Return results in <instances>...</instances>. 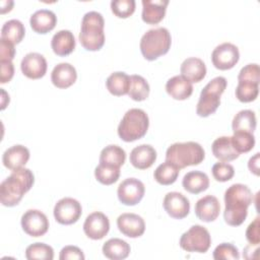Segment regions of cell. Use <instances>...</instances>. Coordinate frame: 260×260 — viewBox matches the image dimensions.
I'll return each instance as SVG.
<instances>
[{
	"mask_svg": "<svg viewBox=\"0 0 260 260\" xmlns=\"http://www.w3.org/2000/svg\"><path fill=\"white\" fill-rule=\"evenodd\" d=\"M54 217L61 224H72L76 222L81 213V204L74 198L64 197L54 206Z\"/></svg>",
	"mask_w": 260,
	"mask_h": 260,
	"instance_id": "30bf717a",
	"label": "cell"
},
{
	"mask_svg": "<svg viewBox=\"0 0 260 260\" xmlns=\"http://www.w3.org/2000/svg\"><path fill=\"white\" fill-rule=\"evenodd\" d=\"M148 126L149 119L147 114L141 109L133 108L125 113L117 131L122 140L132 142L142 138L146 134Z\"/></svg>",
	"mask_w": 260,
	"mask_h": 260,
	"instance_id": "5b68a950",
	"label": "cell"
},
{
	"mask_svg": "<svg viewBox=\"0 0 260 260\" xmlns=\"http://www.w3.org/2000/svg\"><path fill=\"white\" fill-rule=\"evenodd\" d=\"M172 38L166 27H156L148 29L140 40V51L142 56L153 61L167 54L171 48Z\"/></svg>",
	"mask_w": 260,
	"mask_h": 260,
	"instance_id": "8992f818",
	"label": "cell"
},
{
	"mask_svg": "<svg viewBox=\"0 0 260 260\" xmlns=\"http://www.w3.org/2000/svg\"><path fill=\"white\" fill-rule=\"evenodd\" d=\"M236 98L242 103L255 101L259 93V84L251 81H239L236 87Z\"/></svg>",
	"mask_w": 260,
	"mask_h": 260,
	"instance_id": "d590c367",
	"label": "cell"
},
{
	"mask_svg": "<svg viewBox=\"0 0 260 260\" xmlns=\"http://www.w3.org/2000/svg\"><path fill=\"white\" fill-rule=\"evenodd\" d=\"M248 168L251 171V173L255 174L256 176L259 175V152L255 153V155L249 159Z\"/></svg>",
	"mask_w": 260,
	"mask_h": 260,
	"instance_id": "7dc6e473",
	"label": "cell"
},
{
	"mask_svg": "<svg viewBox=\"0 0 260 260\" xmlns=\"http://www.w3.org/2000/svg\"><path fill=\"white\" fill-rule=\"evenodd\" d=\"M179 172L180 169H178L175 165L169 161H165L155 169L153 177L158 184L167 186L176 182L179 176Z\"/></svg>",
	"mask_w": 260,
	"mask_h": 260,
	"instance_id": "836d02e7",
	"label": "cell"
},
{
	"mask_svg": "<svg viewBox=\"0 0 260 260\" xmlns=\"http://www.w3.org/2000/svg\"><path fill=\"white\" fill-rule=\"evenodd\" d=\"M117 226L119 231L126 237L138 238L144 234V219L135 213H122L117 218Z\"/></svg>",
	"mask_w": 260,
	"mask_h": 260,
	"instance_id": "2e32d148",
	"label": "cell"
},
{
	"mask_svg": "<svg viewBox=\"0 0 260 260\" xmlns=\"http://www.w3.org/2000/svg\"><path fill=\"white\" fill-rule=\"evenodd\" d=\"M13 6V1H2L1 2V13L10 11Z\"/></svg>",
	"mask_w": 260,
	"mask_h": 260,
	"instance_id": "681fc988",
	"label": "cell"
},
{
	"mask_svg": "<svg viewBox=\"0 0 260 260\" xmlns=\"http://www.w3.org/2000/svg\"><path fill=\"white\" fill-rule=\"evenodd\" d=\"M35 183V176L29 169L20 168L2 181L0 185V200L4 206L17 205L23 195L30 190Z\"/></svg>",
	"mask_w": 260,
	"mask_h": 260,
	"instance_id": "7a4b0ae2",
	"label": "cell"
},
{
	"mask_svg": "<svg viewBox=\"0 0 260 260\" xmlns=\"http://www.w3.org/2000/svg\"><path fill=\"white\" fill-rule=\"evenodd\" d=\"M215 260H238L240 253L238 248L231 243H221L213 251Z\"/></svg>",
	"mask_w": 260,
	"mask_h": 260,
	"instance_id": "f35d334b",
	"label": "cell"
},
{
	"mask_svg": "<svg viewBox=\"0 0 260 260\" xmlns=\"http://www.w3.org/2000/svg\"><path fill=\"white\" fill-rule=\"evenodd\" d=\"M253 201L250 188L244 184H233L224 192V221L232 226L241 225L247 215L248 207Z\"/></svg>",
	"mask_w": 260,
	"mask_h": 260,
	"instance_id": "6da1fadb",
	"label": "cell"
},
{
	"mask_svg": "<svg viewBox=\"0 0 260 260\" xmlns=\"http://www.w3.org/2000/svg\"><path fill=\"white\" fill-rule=\"evenodd\" d=\"M0 67H1L0 82L1 83L9 82L14 75V66L12 61L0 60Z\"/></svg>",
	"mask_w": 260,
	"mask_h": 260,
	"instance_id": "f6af8a7d",
	"label": "cell"
},
{
	"mask_svg": "<svg viewBox=\"0 0 260 260\" xmlns=\"http://www.w3.org/2000/svg\"><path fill=\"white\" fill-rule=\"evenodd\" d=\"M220 211L218 199L213 195H206L200 198L195 204L196 216L205 222L213 221L217 218Z\"/></svg>",
	"mask_w": 260,
	"mask_h": 260,
	"instance_id": "e0dca14e",
	"label": "cell"
},
{
	"mask_svg": "<svg viewBox=\"0 0 260 260\" xmlns=\"http://www.w3.org/2000/svg\"><path fill=\"white\" fill-rule=\"evenodd\" d=\"M162 205L167 213L176 219H182L189 214L190 202L180 192H169L166 194Z\"/></svg>",
	"mask_w": 260,
	"mask_h": 260,
	"instance_id": "5bb4252c",
	"label": "cell"
},
{
	"mask_svg": "<svg viewBox=\"0 0 260 260\" xmlns=\"http://www.w3.org/2000/svg\"><path fill=\"white\" fill-rule=\"evenodd\" d=\"M246 239L252 245H259L260 232H259V216H257L246 230Z\"/></svg>",
	"mask_w": 260,
	"mask_h": 260,
	"instance_id": "7bdbcfd3",
	"label": "cell"
},
{
	"mask_svg": "<svg viewBox=\"0 0 260 260\" xmlns=\"http://www.w3.org/2000/svg\"><path fill=\"white\" fill-rule=\"evenodd\" d=\"M29 159V150L27 147L16 144L7 148L2 156V161L5 168L14 171L23 168Z\"/></svg>",
	"mask_w": 260,
	"mask_h": 260,
	"instance_id": "44dd1931",
	"label": "cell"
},
{
	"mask_svg": "<svg viewBox=\"0 0 260 260\" xmlns=\"http://www.w3.org/2000/svg\"><path fill=\"white\" fill-rule=\"evenodd\" d=\"M57 23L56 14L49 9H40L34 12L29 18V24L34 31L47 34L52 30Z\"/></svg>",
	"mask_w": 260,
	"mask_h": 260,
	"instance_id": "7402d4cb",
	"label": "cell"
},
{
	"mask_svg": "<svg viewBox=\"0 0 260 260\" xmlns=\"http://www.w3.org/2000/svg\"><path fill=\"white\" fill-rule=\"evenodd\" d=\"M211 172H212L213 178L218 182L230 181L235 175L234 167L224 161H218L214 164L212 166Z\"/></svg>",
	"mask_w": 260,
	"mask_h": 260,
	"instance_id": "60d3db41",
	"label": "cell"
},
{
	"mask_svg": "<svg viewBox=\"0 0 260 260\" xmlns=\"http://www.w3.org/2000/svg\"><path fill=\"white\" fill-rule=\"evenodd\" d=\"M258 248H259V245H252V244H250L249 246H247L245 248V250H244V253H243L244 258H246V259H253L252 252L258 251Z\"/></svg>",
	"mask_w": 260,
	"mask_h": 260,
	"instance_id": "c3c4849f",
	"label": "cell"
},
{
	"mask_svg": "<svg viewBox=\"0 0 260 260\" xmlns=\"http://www.w3.org/2000/svg\"><path fill=\"white\" fill-rule=\"evenodd\" d=\"M256 115L251 110H242L237 113L232 122L234 132L245 131L253 133L256 129Z\"/></svg>",
	"mask_w": 260,
	"mask_h": 260,
	"instance_id": "f546056e",
	"label": "cell"
},
{
	"mask_svg": "<svg viewBox=\"0 0 260 260\" xmlns=\"http://www.w3.org/2000/svg\"><path fill=\"white\" fill-rule=\"evenodd\" d=\"M130 85V76L125 72H113L106 80L107 89L114 95L120 96L128 93Z\"/></svg>",
	"mask_w": 260,
	"mask_h": 260,
	"instance_id": "f1b7e54d",
	"label": "cell"
},
{
	"mask_svg": "<svg viewBox=\"0 0 260 260\" xmlns=\"http://www.w3.org/2000/svg\"><path fill=\"white\" fill-rule=\"evenodd\" d=\"M21 228L30 237H42L49 230L47 215L38 209H28L21 216Z\"/></svg>",
	"mask_w": 260,
	"mask_h": 260,
	"instance_id": "8fae6325",
	"label": "cell"
},
{
	"mask_svg": "<svg viewBox=\"0 0 260 260\" xmlns=\"http://www.w3.org/2000/svg\"><path fill=\"white\" fill-rule=\"evenodd\" d=\"M130 162L138 170L150 168L156 159V151L149 144H140L130 152Z\"/></svg>",
	"mask_w": 260,
	"mask_h": 260,
	"instance_id": "ffe728a7",
	"label": "cell"
},
{
	"mask_svg": "<svg viewBox=\"0 0 260 260\" xmlns=\"http://www.w3.org/2000/svg\"><path fill=\"white\" fill-rule=\"evenodd\" d=\"M231 139H232L234 148L239 153L248 152L255 145V137L253 133H250V132H245V131L234 132V135L231 136Z\"/></svg>",
	"mask_w": 260,
	"mask_h": 260,
	"instance_id": "74e56055",
	"label": "cell"
},
{
	"mask_svg": "<svg viewBox=\"0 0 260 260\" xmlns=\"http://www.w3.org/2000/svg\"><path fill=\"white\" fill-rule=\"evenodd\" d=\"M77 79V72L73 65L70 63L57 64L51 73V80L58 88H67L71 86Z\"/></svg>",
	"mask_w": 260,
	"mask_h": 260,
	"instance_id": "ac0fdd59",
	"label": "cell"
},
{
	"mask_svg": "<svg viewBox=\"0 0 260 260\" xmlns=\"http://www.w3.org/2000/svg\"><path fill=\"white\" fill-rule=\"evenodd\" d=\"M228 81L223 76L211 79L201 90L196 107V113L200 117H208L213 114L220 105V96L226 87Z\"/></svg>",
	"mask_w": 260,
	"mask_h": 260,
	"instance_id": "52a82bcc",
	"label": "cell"
},
{
	"mask_svg": "<svg viewBox=\"0 0 260 260\" xmlns=\"http://www.w3.org/2000/svg\"><path fill=\"white\" fill-rule=\"evenodd\" d=\"M179 245L187 252L205 253L211 245L210 234L200 224L192 225L181 236Z\"/></svg>",
	"mask_w": 260,
	"mask_h": 260,
	"instance_id": "ba28073f",
	"label": "cell"
},
{
	"mask_svg": "<svg viewBox=\"0 0 260 260\" xmlns=\"http://www.w3.org/2000/svg\"><path fill=\"white\" fill-rule=\"evenodd\" d=\"M94 176L101 184L112 185L117 182L120 177V168L100 162L94 169Z\"/></svg>",
	"mask_w": 260,
	"mask_h": 260,
	"instance_id": "e575fe53",
	"label": "cell"
},
{
	"mask_svg": "<svg viewBox=\"0 0 260 260\" xmlns=\"http://www.w3.org/2000/svg\"><path fill=\"white\" fill-rule=\"evenodd\" d=\"M74 35L68 29H61L57 31L51 41V47L53 52L58 56H67L75 49Z\"/></svg>",
	"mask_w": 260,
	"mask_h": 260,
	"instance_id": "d4e9b609",
	"label": "cell"
},
{
	"mask_svg": "<svg viewBox=\"0 0 260 260\" xmlns=\"http://www.w3.org/2000/svg\"><path fill=\"white\" fill-rule=\"evenodd\" d=\"M181 75L190 82H199L206 75V66L204 62L197 57H189L181 64Z\"/></svg>",
	"mask_w": 260,
	"mask_h": 260,
	"instance_id": "603a6c76",
	"label": "cell"
},
{
	"mask_svg": "<svg viewBox=\"0 0 260 260\" xmlns=\"http://www.w3.org/2000/svg\"><path fill=\"white\" fill-rule=\"evenodd\" d=\"M24 25L18 19H10L6 21L1 28V38L11 42L12 44L20 43L24 37Z\"/></svg>",
	"mask_w": 260,
	"mask_h": 260,
	"instance_id": "1f68e13d",
	"label": "cell"
},
{
	"mask_svg": "<svg viewBox=\"0 0 260 260\" xmlns=\"http://www.w3.org/2000/svg\"><path fill=\"white\" fill-rule=\"evenodd\" d=\"M25 257L28 260H52L54 258V250L47 244L34 243L25 249Z\"/></svg>",
	"mask_w": 260,
	"mask_h": 260,
	"instance_id": "8d00e7d4",
	"label": "cell"
},
{
	"mask_svg": "<svg viewBox=\"0 0 260 260\" xmlns=\"http://www.w3.org/2000/svg\"><path fill=\"white\" fill-rule=\"evenodd\" d=\"M136 3L134 0H113L111 1L112 12L120 17L126 18L133 14L135 11Z\"/></svg>",
	"mask_w": 260,
	"mask_h": 260,
	"instance_id": "ab89813d",
	"label": "cell"
},
{
	"mask_svg": "<svg viewBox=\"0 0 260 260\" xmlns=\"http://www.w3.org/2000/svg\"><path fill=\"white\" fill-rule=\"evenodd\" d=\"M103 254L111 260H122L129 256L130 245L122 239L113 238L103 245Z\"/></svg>",
	"mask_w": 260,
	"mask_h": 260,
	"instance_id": "83f0119b",
	"label": "cell"
},
{
	"mask_svg": "<svg viewBox=\"0 0 260 260\" xmlns=\"http://www.w3.org/2000/svg\"><path fill=\"white\" fill-rule=\"evenodd\" d=\"M47 67L46 58L42 54L36 52L27 53L20 63L22 73L30 79H39L43 77L47 72Z\"/></svg>",
	"mask_w": 260,
	"mask_h": 260,
	"instance_id": "9a60e30c",
	"label": "cell"
},
{
	"mask_svg": "<svg viewBox=\"0 0 260 260\" xmlns=\"http://www.w3.org/2000/svg\"><path fill=\"white\" fill-rule=\"evenodd\" d=\"M149 84L141 75L133 74L130 76V85L128 95L136 102H142L148 98Z\"/></svg>",
	"mask_w": 260,
	"mask_h": 260,
	"instance_id": "d6a6232c",
	"label": "cell"
},
{
	"mask_svg": "<svg viewBox=\"0 0 260 260\" xmlns=\"http://www.w3.org/2000/svg\"><path fill=\"white\" fill-rule=\"evenodd\" d=\"M204 157L203 147L194 141L176 142L166 151V161L175 165L180 170L189 166H197L203 161Z\"/></svg>",
	"mask_w": 260,
	"mask_h": 260,
	"instance_id": "277c9868",
	"label": "cell"
},
{
	"mask_svg": "<svg viewBox=\"0 0 260 260\" xmlns=\"http://www.w3.org/2000/svg\"><path fill=\"white\" fill-rule=\"evenodd\" d=\"M15 55V49L14 44L11 42L0 39V60H9L12 61Z\"/></svg>",
	"mask_w": 260,
	"mask_h": 260,
	"instance_id": "bcb514c9",
	"label": "cell"
},
{
	"mask_svg": "<svg viewBox=\"0 0 260 260\" xmlns=\"http://www.w3.org/2000/svg\"><path fill=\"white\" fill-rule=\"evenodd\" d=\"M168 0H142V20L148 24H156L166 15Z\"/></svg>",
	"mask_w": 260,
	"mask_h": 260,
	"instance_id": "d6986e66",
	"label": "cell"
},
{
	"mask_svg": "<svg viewBox=\"0 0 260 260\" xmlns=\"http://www.w3.org/2000/svg\"><path fill=\"white\" fill-rule=\"evenodd\" d=\"M238 81H251L258 83L260 81V68L256 63H250L244 66L238 75Z\"/></svg>",
	"mask_w": 260,
	"mask_h": 260,
	"instance_id": "b9f144b4",
	"label": "cell"
},
{
	"mask_svg": "<svg viewBox=\"0 0 260 260\" xmlns=\"http://www.w3.org/2000/svg\"><path fill=\"white\" fill-rule=\"evenodd\" d=\"M110 230V221L106 214L94 211L87 215L83 223L84 234L91 240L103 239Z\"/></svg>",
	"mask_w": 260,
	"mask_h": 260,
	"instance_id": "4fadbf2b",
	"label": "cell"
},
{
	"mask_svg": "<svg viewBox=\"0 0 260 260\" xmlns=\"http://www.w3.org/2000/svg\"><path fill=\"white\" fill-rule=\"evenodd\" d=\"M145 193L144 184L136 178H127L120 183L117 195L121 203L128 206L136 205L141 201Z\"/></svg>",
	"mask_w": 260,
	"mask_h": 260,
	"instance_id": "9c48e42d",
	"label": "cell"
},
{
	"mask_svg": "<svg viewBox=\"0 0 260 260\" xmlns=\"http://www.w3.org/2000/svg\"><path fill=\"white\" fill-rule=\"evenodd\" d=\"M105 20L98 11L86 12L81 20L79 42L87 51H99L105 44Z\"/></svg>",
	"mask_w": 260,
	"mask_h": 260,
	"instance_id": "3957f363",
	"label": "cell"
},
{
	"mask_svg": "<svg viewBox=\"0 0 260 260\" xmlns=\"http://www.w3.org/2000/svg\"><path fill=\"white\" fill-rule=\"evenodd\" d=\"M239 58V49L232 43H222L216 46L211 53L212 64L219 70H228L233 68L238 63Z\"/></svg>",
	"mask_w": 260,
	"mask_h": 260,
	"instance_id": "7c38bea8",
	"label": "cell"
},
{
	"mask_svg": "<svg viewBox=\"0 0 260 260\" xmlns=\"http://www.w3.org/2000/svg\"><path fill=\"white\" fill-rule=\"evenodd\" d=\"M213 155L224 162L234 160L239 157L240 153L234 148L230 136H220L216 138L211 145Z\"/></svg>",
	"mask_w": 260,
	"mask_h": 260,
	"instance_id": "484cf974",
	"label": "cell"
},
{
	"mask_svg": "<svg viewBox=\"0 0 260 260\" xmlns=\"http://www.w3.org/2000/svg\"><path fill=\"white\" fill-rule=\"evenodd\" d=\"M166 90L173 99L183 101L190 98L193 92V85L182 75H175L167 81Z\"/></svg>",
	"mask_w": 260,
	"mask_h": 260,
	"instance_id": "cb8c5ba5",
	"label": "cell"
},
{
	"mask_svg": "<svg viewBox=\"0 0 260 260\" xmlns=\"http://www.w3.org/2000/svg\"><path fill=\"white\" fill-rule=\"evenodd\" d=\"M60 260H68V259H76V260H83L85 257L82 251L76 246H65L59 256Z\"/></svg>",
	"mask_w": 260,
	"mask_h": 260,
	"instance_id": "ee69618b",
	"label": "cell"
},
{
	"mask_svg": "<svg viewBox=\"0 0 260 260\" xmlns=\"http://www.w3.org/2000/svg\"><path fill=\"white\" fill-rule=\"evenodd\" d=\"M183 188L192 194H198L209 187L208 176L200 171L188 172L182 181Z\"/></svg>",
	"mask_w": 260,
	"mask_h": 260,
	"instance_id": "4316f807",
	"label": "cell"
},
{
	"mask_svg": "<svg viewBox=\"0 0 260 260\" xmlns=\"http://www.w3.org/2000/svg\"><path fill=\"white\" fill-rule=\"evenodd\" d=\"M126 160L125 150L116 144H110L104 147L100 154V162L120 168Z\"/></svg>",
	"mask_w": 260,
	"mask_h": 260,
	"instance_id": "4dcf8cb0",
	"label": "cell"
}]
</instances>
